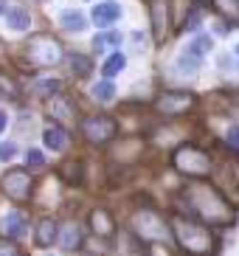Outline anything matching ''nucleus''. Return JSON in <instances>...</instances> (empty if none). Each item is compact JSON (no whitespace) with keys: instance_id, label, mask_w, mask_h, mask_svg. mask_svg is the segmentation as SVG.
<instances>
[{"instance_id":"nucleus-1","label":"nucleus","mask_w":239,"mask_h":256,"mask_svg":"<svg viewBox=\"0 0 239 256\" xmlns=\"http://www.w3.org/2000/svg\"><path fill=\"white\" fill-rule=\"evenodd\" d=\"M183 203L188 211L197 217V222H211V226H231L234 222V208L231 203L220 194L208 183H192L183 188Z\"/></svg>"},{"instance_id":"nucleus-2","label":"nucleus","mask_w":239,"mask_h":256,"mask_svg":"<svg viewBox=\"0 0 239 256\" xmlns=\"http://www.w3.org/2000/svg\"><path fill=\"white\" fill-rule=\"evenodd\" d=\"M172 234L178 248L188 256H211L217 250V236L192 217H174L172 220Z\"/></svg>"},{"instance_id":"nucleus-3","label":"nucleus","mask_w":239,"mask_h":256,"mask_svg":"<svg viewBox=\"0 0 239 256\" xmlns=\"http://www.w3.org/2000/svg\"><path fill=\"white\" fill-rule=\"evenodd\" d=\"M172 166L180 174H186V178H208L214 172L211 155L206 150H200V146H192V144H183V146L174 150Z\"/></svg>"},{"instance_id":"nucleus-4","label":"nucleus","mask_w":239,"mask_h":256,"mask_svg":"<svg viewBox=\"0 0 239 256\" xmlns=\"http://www.w3.org/2000/svg\"><path fill=\"white\" fill-rule=\"evenodd\" d=\"M62 46L60 40L51 37V34H34V37L28 40V46H26V60L31 62V65H56V62H62Z\"/></svg>"},{"instance_id":"nucleus-5","label":"nucleus","mask_w":239,"mask_h":256,"mask_svg":"<svg viewBox=\"0 0 239 256\" xmlns=\"http://www.w3.org/2000/svg\"><path fill=\"white\" fill-rule=\"evenodd\" d=\"M0 188H3V194L17 200V203H26L31 200L34 194V178H31L26 169H8L3 178H0Z\"/></svg>"},{"instance_id":"nucleus-6","label":"nucleus","mask_w":239,"mask_h":256,"mask_svg":"<svg viewBox=\"0 0 239 256\" xmlns=\"http://www.w3.org/2000/svg\"><path fill=\"white\" fill-rule=\"evenodd\" d=\"M116 132H118V124L110 116H88L82 121V136L93 146H104L107 141H112Z\"/></svg>"},{"instance_id":"nucleus-7","label":"nucleus","mask_w":239,"mask_h":256,"mask_svg":"<svg viewBox=\"0 0 239 256\" xmlns=\"http://www.w3.org/2000/svg\"><path fill=\"white\" fill-rule=\"evenodd\" d=\"M197 107V96L180 90H166L155 98V110L160 116H186Z\"/></svg>"},{"instance_id":"nucleus-8","label":"nucleus","mask_w":239,"mask_h":256,"mask_svg":"<svg viewBox=\"0 0 239 256\" xmlns=\"http://www.w3.org/2000/svg\"><path fill=\"white\" fill-rule=\"evenodd\" d=\"M132 226H135V236L138 240H160L166 234V228H164V220L158 217V211H152V208H144V211H138L135 214V220H132Z\"/></svg>"},{"instance_id":"nucleus-9","label":"nucleus","mask_w":239,"mask_h":256,"mask_svg":"<svg viewBox=\"0 0 239 256\" xmlns=\"http://www.w3.org/2000/svg\"><path fill=\"white\" fill-rule=\"evenodd\" d=\"M26 226H28V217L26 211H8L0 217V240H20L26 234Z\"/></svg>"},{"instance_id":"nucleus-10","label":"nucleus","mask_w":239,"mask_h":256,"mask_svg":"<svg viewBox=\"0 0 239 256\" xmlns=\"http://www.w3.org/2000/svg\"><path fill=\"white\" fill-rule=\"evenodd\" d=\"M88 226H90V234H96V236H102V240L116 236V220H112V214L107 208H93L90 211Z\"/></svg>"},{"instance_id":"nucleus-11","label":"nucleus","mask_w":239,"mask_h":256,"mask_svg":"<svg viewBox=\"0 0 239 256\" xmlns=\"http://www.w3.org/2000/svg\"><path fill=\"white\" fill-rule=\"evenodd\" d=\"M150 14H152V34L158 42H164L169 34V3H150Z\"/></svg>"},{"instance_id":"nucleus-12","label":"nucleus","mask_w":239,"mask_h":256,"mask_svg":"<svg viewBox=\"0 0 239 256\" xmlns=\"http://www.w3.org/2000/svg\"><path fill=\"white\" fill-rule=\"evenodd\" d=\"M56 240L62 242V250L68 254H76V250L84 245V234H82V226L79 222H68L60 234H56Z\"/></svg>"},{"instance_id":"nucleus-13","label":"nucleus","mask_w":239,"mask_h":256,"mask_svg":"<svg viewBox=\"0 0 239 256\" xmlns=\"http://www.w3.org/2000/svg\"><path fill=\"white\" fill-rule=\"evenodd\" d=\"M90 17H93V23H96L98 28H110V26L121 17V6L118 3H98V6L90 12Z\"/></svg>"},{"instance_id":"nucleus-14","label":"nucleus","mask_w":239,"mask_h":256,"mask_svg":"<svg viewBox=\"0 0 239 256\" xmlns=\"http://www.w3.org/2000/svg\"><path fill=\"white\" fill-rule=\"evenodd\" d=\"M48 113H51V118H56V121H70V118L76 116V104H74V102H70L68 96L56 93V96H51Z\"/></svg>"},{"instance_id":"nucleus-15","label":"nucleus","mask_w":239,"mask_h":256,"mask_svg":"<svg viewBox=\"0 0 239 256\" xmlns=\"http://www.w3.org/2000/svg\"><path fill=\"white\" fill-rule=\"evenodd\" d=\"M56 234H60L56 222H54L51 217H45V220H40L37 228H34V242H37L40 248H51L54 242H56Z\"/></svg>"},{"instance_id":"nucleus-16","label":"nucleus","mask_w":239,"mask_h":256,"mask_svg":"<svg viewBox=\"0 0 239 256\" xmlns=\"http://www.w3.org/2000/svg\"><path fill=\"white\" fill-rule=\"evenodd\" d=\"M42 141L51 152H62V150L70 146V136H68V130H62V127H48L42 132Z\"/></svg>"},{"instance_id":"nucleus-17","label":"nucleus","mask_w":239,"mask_h":256,"mask_svg":"<svg viewBox=\"0 0 239 256\" xmlns=\"http://www.w3.org/2000/svg\"><path fill=\"white\" fill-rule=\"evenodd\" d=\"M60 23H62V28L70 31V34H82V31L88 28V20H84V14L79 8H65L60 14Z\"/></svg>"},{"instance_id":"nucleus-18","label":"nucleus","mask_w":239,"mask_h":256,"mask_svg":"<svg viewBox=\"0 0 239 256\" xmlns=\"http://www.w3.org/2000/svg\"><path fill=\"white\" fill-rule=\"evenodd\" d=\"M197 70H200V60H194L192 54H180L174 60V74L178 79H194Z\"/></svg>"},{"instance_id":"nucleus-19","label":"nucleus","mask_w":239,"mask_h":256,"mask_svg":"<svg viewBox=\"0 0 239 256\" xmlns=\"http://www.w3.org/2000/svg\"><path fill=\"white\" fill-rule=\"evenodd\" d=\"M118 254L121 256H146V248H144V242L132 231H124L118 242Z\"/></svg>"},{"instance_id":"nucleus-20","label":"nucleus","mask_w":239,"mask_h":256,"mask_svg":"<svg viewBox=\"0 0 239 256\" xmlns=\"http://www.w3.org/2000/svg\"><path fill=\"white\" fill-rule=\"evenodd\" d=\"M28 26H31L28 8H22V6L8 8V28H12V31H26Z\"/></svg>"},{"instance_id":"nucleus-21","label":"nucleus","mask_w":239,"mask_h":256,"mask_svg":"<svg viewBox=\"0 0 239 256\" xmlns=\"http://www.w3.org/2000/svg\"><path fill=\"white\" fill-rule=\"evenodd\" d=\"M60 174H62V180H68V186H79L84 178V169L79 160H70V164H62L60 166Z\"/></svg>"},{"instance_id":"nucleus-22","label":"nucleus","mask_w":239,"mask_h":256,"mask_svg":"<svg viewBox=\"0 0 239 256\" xmlns=\"http://www.w3.org/2000/svg\"><path fill=\"white\" fill-rule=\"evenodd\" d=\"M68 65L74 68V76H90L93 70V60L84 54H68Z\"/></svg>"},{"instance_id":"nucleus-23","label":"nucleus","mask_w":239,"mask_h":256,"mask_svg":"<svg viewBox=\"0 0 239 256\" xmlns=\"http://www.w3.org/2000/svg\"><path fill=\"white\" fill-rule=\"evenodd\" d=\"M62 90V82L60 79H40L37 84H34V88H31V93H34V96H40V98H51V96H56V93Z\"/></svg>"},{"instance_id":"nucleus-24","label":"nucleus","mask_w":239,"mask_h":256,"mask_svg":"<svg viewBox=\"0 0 239 256\" xmlns=\"http://www.w3.org/2000/svg\"><path fill=\"white\" fill-rule=\"evenodd\" d=\"M211 46H214V40H211L208 34H197V37L192 40V46L186 48V54H192L194 60H200L202 54H208V51H211Z\"/></svg>"},{"instance_id":"nucleus-25","label":"nucleus","mask_w":239,"mask_h":256,"mask_svg":"<svg viewBox=\"0 0 239 256\" xmlns=\"http://www.w3.org/2000/svg\"><path fill=\"white\" fill-rule=\"evenodd\" d=\"M124 65H127V60H124V54H118V51H116V54L110 56V60L104 62V68H102V74H104V76H107V82H110V79H112L116 74H121V70H124Z\"/></svg>"},{"instance_id":"nucleus-26","label":"nucleus","mask_w":239,"mask_h":256,"mask_svg":"<svg viewBox=\"0 0 239 256\" xmlns=\"http://www.w3.org/2000/svg\"><path fill=\"white\" fill-rule=\"evenodd\" d=\"M118 42H121L118 31H107V34H102V37L93 40V54H102V48H104V46H118Z\"/></svg>"},{"instance_id":"nucleus-27","label":"nucleus","mask_w":239,"mask_h":256,"mask_svg":"<svg viewBox=\"0 0 239 256\" xmlns=\"http://www.w3.org/2000/svg\"><path fill=\"white\" fill-rule=\"evenodd\" d=\"M93 96H96L98 102H112V98H116V84L112 82H96L93 84Z\"/></svg>"},{"instance_id":"nucleus-28","label":"nucleus","mask_w":239,"mask_h":256,"mask_svg":"<svg viewBox=\"0 0 239 256\" xmlns=\"http://www.w3.org/2000/svg\"><path fill=\"white\" fill-rule=\"evenodd\" d=\"M225 17H231L234 23H239V0H225V3H214Z\"/></svg>"},{"instance_id":"nucleus-29","label":"nucleus","mask_w":239,"mask_h":256,"mask_svg":"<svg viewBox=\"0 0 239 256\" xmlns=\"http://www.w3.org/2000/svg\"><path fill=\"white\" fill-rule=\"evenodd\" d=\"M200 14H202V6H200V3H194V6H192V14H188V20L180 26V28H183V31H194L197 26H200Z\"/></svg>"},{"instance_id":"nucleus-30","label":"nucleus","mask_w":239,"mask_h":256,"mask_svg":"<svg viewBox=\"0 0 239 256\" xmlns=\"http://www.w3.org/2000/svg\"><path fill=\"white\" fill-rule=\"evenodd\" d=\"M225 144H228L234 152H239V124H231V127H228V132H225Z\"/></svg>"},{"instance_id":"nucleus-31","label":"nucleus","mask_w":239,"mask_h":256,"mask_svg":"<svg viewBox=\"0 0 239 256\" xmlns=\"http://www.w3.org/2000/svg\"><path fill=\"white\" fill-rule=\"evenodd\" d=\"M17 152V144L14 141H3L0 144V160H12Z\"/></svg>"},{"instance_id":"nucleus-32","label":"nucleus","mask_w":239,"mask_h":256,"mask_svg":"<svg viewBox=\"0 0 239 256\" xmlns=\"http://www.w3.org/2000/svg\"><path fill=\"white\" fill-rule=\"evenodd\" d=\"M28 166H31V169H42V166H45V155L40 150H28Z\"/></svg>"},{"instance_id":"nucleus-33","label":"nucleus","mask_w":239,"mask_h":256,"mask_svg":"<svg viewBox=\"0 0 239 256\" xmlns=\"http://www.w3.org/2000/svg\"><path fill=\"white\" fill-rule=\"evenodd\" d=\"M132 46L138 48V51H146V40H144L141 31H135V34H132Z\"/></svg>"},{"instance_id":"nucleus-34","label":"nucleus","mask_w":239,"mask_h":256,"mask_svg":"<svg viewBox=\"0 0 239 256\" xmlns=\"http://www.w3.org/2000/svg\"><path fill=\"white\" fill-rule=\"evenodd\" d=\"M0 256H17L14 245H8V242H0Z\"/></svg>"},{"instance_id":"nucleus-35","label":"nucleus","mask_w":239,"mask_h":256,"mask_svg":"<svg viewBox=\"0 0 239 256\" xmlns=\"http://www.w3.org/2000/svg\"><path fill=\"white\" fill-rule=\"evenodd\" d=\"M8 127V118H6V113H3V110H0V132H3V130Z\"/></svg>"},{"instance_id":"nucleus-36","label":"nucleus","mask_w":239,"mask_h":256,"mask_svg":"<svg viewBox=\"0 0 239 256\" xmlns=\"http://www.w3.org/2000/svg\"><path fill=\"white\" fill-rule=\"evenodd\" d=\"M3 12H6V6H3V3H0V14H3Z\"/></svg>"},{"instance_id":"nucleus-37","label":"nucleus","mask_w":239,"mask_h":256,"mask_svg":"<svg viewBox=\"0 0 239 256\" xmlns=\"http://www.w3.org/2000/svg\"><path fill=\"white\" fill-rule=\"evenodd\" d=\"M17 256H26V254H17Z\"/></svg>"},{"instance_id":"nucleus-38","label":"nucleus","mask_w":239,"mask_h":256,"mask_svg":"<svg viewBox=\"0 0 239 256\" xmlns=\"http://www.w3.org/2000/svg\"><path fill=\"white\" fill-rule=\"evenodd\" d=\"M236 54H239V48H236Z\"/></svg>"}]
</instances>
